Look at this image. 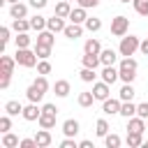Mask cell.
<instances>
[{
    "instance_id": "cell-47",
    "label": "cell",
    "mask_w": 148,
    "mask_h": 148,
    "mask_svg": "<svg viewBox=\"0 0 148 148\" xmlns=\"http://www.w3.org/2000/svg\"><path fill=\"white\" fill-rule=\"evenodd\" d=\"M46 2H49V0H28V5H30V7H35V9H44V7H46Z\"/></svg>"
},
{
    "instance_id": "cell-19",
    "label": "cell",
    "mask_w": 148,
    "mask_h": 148,
    "mask_svg": "<svg viewBox=\"0 0 148 148\" xmlns=\"http://www.w3.org/2000/svg\"><path fill=\"white\" fill-rule=\"evenodd\" d=\"M37 44H46V46H53L56 44V32H51L49 28L37 32Z\"/></svg>"
},
{
    "instance_id": "cell-53",
    "label": "cell",
    "mask_w": 148,
    "mask_h": 148,
    "mask_svg": "<svg viewBox=\"0 0 148 148\" xmlns=\"http://www.w3.org/2000/svg\"><path fill=\"white\" fill-rule=\"evenodd\" d=\"M120 2H132V0H120Z\"/></svg>"
},
{
    "instance_id": "cell-40",
    "label": "cell",
    "mask_w": 148,
    "mask_h": 148,
    "mask_svg": "<svg viewBox=\"0 0 148 148\" xmlns=\"http://www.w3.org/2000/svg\"><path fill=\"white\" fill-rule=\"evenodd\" d=\"M9 130H12V116L5 113V116H0V132L5 134V132H9Z\"/></svg>"
},
{
    "instance_id": "cell-36",
    "label": "cell",
    "mask_w": 148,
    "mask_h": 148,
    "mask_svg": "<svg viewBox=\"0 0 148 148\" xmlns=\"http://www.w3.org/2000/svg\"><path fill=\"white\" fill-rule=\"evenodd\" d=\"M95 134H97V136H102V139L109 134V123H106L104 118H99V120L95 123Z\"/></svg>"
},
{
    "instance_id": "cell-12",
    "label": "cell",
    "mask_w": 148,
    "mask_h": 148,
    "mask_svg": "<svg viewBox=\"0 0 148 148\" xmlns=\"http://www.w3.org/2000/svg\"><path fill=\"white\" fill-rule=\"evenodd\" d=\"M62 35L67 37V39H79L81 35H83V28H81V23H67L65 25V30H62Z\"/></svg>"
},
{
    "instance_id": "cell-35",
    "label": "cell",
    "mask_w": 148,
    "mask_h": 148,
    "mask_svg": "<svg viewBox=\"0 0 148 148\" xmlns=\"http://www.w3.org/2000/svg\"><path fill=\"white\" fill-rule=\"evenodd\" d=\"M79 76H81V81H86V83H95V79H97L95 69H90V67H83V69L79 72Z\"/></svg>"
},
{
    "instance_id": "cell-46",
    "label": "cell",
    "mask_w": 148,
    "mask_h": 148,
    "mask_svg": "<svg viewBox=\"0 0 148 148\" xmlns=\"http://www.w3.org/2000/svg\"><path fill=\"white\" fill-rule=\"evenodd\" d=\"M0 39H2V46L9 42V28H7V25H2V28H0Z\"/></svg>"
},
{
    "instance_id": "cell-14",
    "label": "cell",
    "mask_w": 148,
    "mask_h": 148,
    "mask_svg": "<svg viewBox=\"0 0 148 148\" xmlns=\"http://www.w3.org/2000/svg\"><path fill=\"white\" fill-rule=\"evenodd\" d=\"M65 25H67V23H65V18H62V16H58V14H53V16L46 21V28H49L51 32H62V30H65Z\"/></svg>"
},
{
    "instance_id": "cell-15",
    "label": "cell",
    "mask_w": 148,
    "mask_h": 148,
    "mask_svg": "<svg viewBox=\"0 0 148 148\" xmlns=\"http://www.w3.org/2000/svg\"><path fill=\"white\" fill-rule=\"evenodd\" d=\"M53 92H56V97H67V95L72 92V86H69V81H65V79H58V81L53 83Z\"/></svg>"
},
{
    "instance_id": "cell-16",
    "label": "cell",
    "mask_w": 148,
    "mask_h": 148,
    "mask_svg": "<svg viewBox=\"0 0 148 148\" xmlns=\"http://www.w3.org/2000/svg\"><path fill=\"white\" fill-rule=\"evenodd\" d=\"M79 130H81V125H79V120H74V118H67V120L62 123V134H65V136H76Z\"/></svg>"
},
{
    "instance_id": "cell-6",
    "label": "cell",
    "mask_w": 148,
    "mask_h": 148,
    "mask_svg": "<svg viewBox=\"0 0 148 148\" xmlns=\"http://www.w3.org/2000/svg\"><path fill=\"white\" fill-rule=\"evenodd\" d=\"M16 65H18L16 58H12V56H2V58H0V76H12Z\"/></svg>"
},
{
    "instance_id": "cell-24",
    "label": "cell",
    "mask_w": 148,
    "mask_h": 148,
    "mask_svg": "<svg viewBox=\"0 0 148 148\" xmlns=\"http://www.w3.org/2000/svg\"><path fill=\"white\" fill-rule=\"evenodd\" d=\"M99 60H102V65H116V60H118V53H116L113 49H102V53H99Z\"/></svg>"
},
{
    "instance_id": "cell-48",
    "label": "cell",
    "mask_w": 148,
    "mask_h": 148,
    "mask_svg": "<svg viewBox=\"0 0 148 148\" xmlns=\"http://www.w3.org/2000/svg\"><path fill=\"white\" fill-rule=\"evenodd\" d=\"M12 83V76H0V90H7Z\"/></svg>"
},
{
    "instance_id": "cell-25",
    "label": "cell",
    "mask_w": 148,
    "mask_h": 148,
    "mask_svg": "<svg viewBox=\"0 0 148 148\" xmlns=\"http://www.w3.org/2000/svg\"><path fill=\"white\" fill-rule=\"evenodd\" d=\"M56 14L62 16V18H69V14H72V2H69V0H60V2L56 5Z\"/></svg>"
},
{
    "instance_id": "cell-49",
    "label": "cell",
    "mask_w": 148,
    "mask_h": 148,
    "mask_svg": "<svg viewBox=\"0 0 148 148\" xmlns=\"http://www.w3.org/2000/svg\"><path fill=\"white\" fill-rule=\"evenodd\" d=\"M79 148H95V146H92V141L83 139V141H79Z\"/></svg>"
},
{
    "instance_id": "cell-29",
    "label": "cell",
    "mask_w": 148,
    "mask_h": 148,
    "mask_svg": "<svg viewBox=\"0 0 148 148\" xmlns=\"http://www.w3.org/2000/svg\"><path fill=\"white\" fill-rule=\"evenodd\" d=\"M120 116L123 118H132V116H136V104L130 99V102H123L120 104Z\"/></svg>"
},
{
    "instance_id": "cell-34",
    "label": "cell",
    "mask_w": 148,
    "mask_h": 148,
    "mask_svg": "<svg viewBox=\"0 0 148 148\" xmlns=\"http://www.w3.org/2000/svg\"><path fill=\"white\" fill-rule=\"evenodd\" d=\"M51 49H53V46H46V44H35V53H37V58H39V60H46V58L51 56Z\"/></svg>"
},
{
    "instance_id": "cell-38",
    "label": "cell",
    "mask_w": 148,
    "mask_h": 148,
    "mask_svg": "<svg viewBox=\"0 0 148 148\" xmlns=\"http://www.w3.org/2000/svg\"><path fill=\"white\" fill-rule=\"evenodd\" d=\"M83 25H86V30H90V32H97V30L102 28V21H99V18H95V16H88Z\"/></svg>"
},
{
    "instance_id": "cell-54",
    "label": "cell",
    "mask_w": 148,
    "mask_h": 148,
    "mask_svg": "<svg viewBox=\"0 0 148 148\" xmlns=\"http://www.w3.org/2000/svg\"><path fill=\"white\" fill-rule=\"evenodd\" d=\"M146 125H148V118H146Z\"/></svg>"
},
{
    "instance_id": "cell-37",
    "label": "cell",
    "mask_w": 148,
    "mask_h": 148,
    "mask_svg": "<svg viewBox=\"0 0 148 148\" xmlns=\"http://www.w3.org/2000/svg\"><path fill=\"white\" fill-rule=\"evenodd\" d=\"M132 5L139 16H148V0H132Z\"/></svg>"
},
{
    "instance_id": "cell-8",
    "label": "cell",
    "mask_w": 148,
    "mask_h": 148,
    "mask_svg": "<svg viewBox=\"0 0 148 148\" xmlns=\"http://www.w3.org/2000/svg\"><path fill=\"white\" fill-rule=\"evenodd\" d=\"M23 120H28V123H32V120H37L39 116H42V106L37 104V102H30L28 106H23Z\"/></svg>"
},
{
    "instance_id": "cell-27",
    "label": "cell",
    "mask_w": 148,
    "mask_h": 148,
    "mask_svg": "<svg viewBox=\"0 0 148 148\" xmlns=\"http://www.w3.org/2000/svg\"><path fill=\"white\" fill-rule=\"evenodd\" d=\"M136 95V90H134V86L132 83H123V88H120V92H118V97L123 99V102H130L132 97Z\"/></svg>"
},
{
    "instance_id": "cell-51",
    "label": "cell",
    "mask_w": 148,
    "mask_h": 148,
    "mask_svg": "<svg viewBox=\"0 0 148 148\" xmlns=\"http://www.w3.org/2000/svg\"><path fill=\"white\" fill-rule=\"evenodd\" d=\"M7 2H9V5H14V2H21V0H7Z\"/></svg>"
},
{
    "instance_id": "cell-10",
    "label": "cell",
    "mask_w": 148,
    "mask_h": 148,
    "mask_svg": "<svg viewBox=\"0 0 148 148\" xmlns=\"http://www.w3.org/2000/svg\"><path fill=\"white\" fill-rule=\"evenodd\" d=\"M146 130H148V125H146V120H143L141 116L127 118V132H139V134H143Z\"/></svg>"
},
{
    "instance_id": "cell-52",
    "label": "cell",
    "mask_w": 148,
    "mask_h": 148,
    "mask_svg": "<svg viewBox=\"0 0 148 148\" xmlns=\"http://www.w3.org/2000/svg\"><path fill=\"white\" fill-rule=\"evenodd\" d=\"M143 146H146V148H148V141H143Z\"/></svg>"
},
{
    "instance_id": "cell-11",
    "label": "cell",
    "mask_w": 148,
    "mask_h": 148,
    "mask_svg": "<svg viewBox=\"0 0 148 148\" xmlns=\"http://www.w3.org/2000/svg\"><path fill=\"white\" fill-rule=\"evenodd\" d=\"M118 79H120L118 67H113V65H104V69H102V81H106L109 86H113Z\"/></svg>"
},
{
    "instance_id": "cell-4",
    "label": "cell",
    "mask_w": 148,
    "mask_h": 148,
    "mask_svg": "<svg viewBox=\"0 0 148 148\" xmlns=\"http://www.w3.org/2000/svg\"><path fill=\"white\" fill-rule=\"evenodd\" d=\"M127 30H130V18H127V16L120 14V16L111 18V35H116V37H125Z\"/></svg>"
},
{
    "instance_id": "cell-44",
    "label": "cell",
    "mask_w": 148,
    "mask_h": 148,
    "mask_svg": "<svg viewBox=\"0 0 148 148\" xmlns=\"http://www.w3.org/2000/svg\"><path fill=\"white\" fill-rule=\"evenodd\" d=\"M18 148H39V146H37V141H35V139H21Z\"/></svg>"
},
{
    "instance_id": "cell-33",
    "label": "cell",
    "mask_w": 148,
    "mask_h": 148,
    "mask_svg": "<svg viewBox=\"0 0 148 148\" xmlns=\"http://www.w3.org/2000/svg\"><path fill=\"white\" fill-rule=\"evenodd\" d=\"M21 141H18V136L16 134H12V132H5L2 134V148H16Z\"/></svg>"
},
{
    "instance_id": "cell-22",
    "label": "cell",
    "mask_w": 148,
    "mask_h": 148,
    "mask_svg": "<svg viewBox=\"0 0 148 148\" xmlns=\"http://www.w3.org/2000/svg\"><path fill=\"white\" fill-rule=\"evenodd\" d=\"M25 97H28V102H37V104H39V102L44 99V92H42L35 83H30V86H28V90H25Z\"/></svg>"
},
{
    "instance_id": "cell-18",
    "label": "cell",
    "mask_w": 148,
    "mask_h": 148,
    "mask_svg": "<svg viewBox=\"0 0 148 148\" xmlns=\"http://www.w3.org/2000/svg\"><path fill=\"white\" fill-rule=\"evenodd\" d=\"M86 18H88V14H86V7H72V14H69V21L72 23H86Z\"/></svg>"
},
{
    "instance_id": "cell-21",
    "label": "cell",
    "mask_w": 148,
    "mask_h": 148,
    "mask_svg": "<svg viewBox=\"0 0 148 148\" xmlns=\"http://www.w3.org/2000/svg\"><path fill=\"white\" fill-rule=\"evenodd\" d=\"M81 65H83V67H90V69H97V67L102 65V60H99V56H95V53H83Z\"/></svg>"
},
{
    "instance_id": "cell-2",
    "label": "cell",
    "mask_w": 148,
    "mask_h": 148,
    "mask_svg": "<svg viewBox=\"0 0 148 148\" xmlns=\"http://www.w3.org/2000/svg\"><path fill=\"white\" fill-rule=\"evenodd\" d=\"M139 46H141V39L139 37H134V35H125V37H120V44H118V53L125 58V56H134L136 51H139Z\"/></svg>"
},
{
    "instance_id": "cell-42",
    "label": "cell",
    "mask_w": 148,
    "mask_h": 148,
    "mask_svg": "<svg viewBox=\"0 0 148 148\" xmlns=\"http://www.w3.org/2000/svg\"><path fill=\"white\" fill-rule=\"evenodd\" d=\"M60 148H79V143L74 141V136H65L60 141Z\"/></svg>"
},
{
    "instance_id": "cell-26",
    "label": "cell",
    "mask_w": 148,
    "mask_h": 148,
    "mask_svg": "<svg viewBox=\"0 0 148 148\" xmlns=\"http://www.w3.org/2000/svg\"><path fill=\"white\" fill-rule=\"evenodd\" d=\"M5 113H9V116H18V113H23V104H21L18 99H9V102L5 104Z\"/></svg>"
},
{
    "instance_id": "cell-7",
    "label": "cell",
    "mask_w": 148,
    "mask_h": 148,
    "mask_svg": "<svg viewBox=\"0 0 148 148\" xmlns=\"http://www.w3.org/2000/svg\"><path fill=\"white\" fill-rule=\"evenodd\" d=\"M120 104H123V99H120V97H118V99L106 97V99L102 102V111H104L106 116H116V113H120Z\"/></svg>"
},
{
    "instance_id": "cell-3",
    "label": "cell",
    "mask_w": 148,
    "mask_h": 148,
    "mask_svg": "<svg viewBox=\"0 0 148 148\" xmlns=\"http://www.w3.org/2000/svg\"><path fill=\"white\" fill-rule=\"evenodd\" d=\"M14 58H16V62L21 65V67H35L37 62H39V58H37V53L35 51H30V49H16V53H14Z\"/></svg>"
},
{
    "instance_id": "cell-43",
    "label": "cell",
    "mask_w": 148,
    "mask_h": 148,
    "mask_svg": "<svg viewBox=\"0 0 148 148\" xmlns=\"http://www.w3.org/2000/svg\"><path fill=\"white\" fill-rule=\"evenodd\" d=\"M136 116H141L143 120L148 118V102H141V104H136Z\"/></svg>"
},
{
    "instance_id": "cell-5",
    "label": "cell",
    "mask_w": 148,
    "mask_h": 148,
    "mask_svg": "<svg viewBox=\"0 0 148 148\" xmlns=\"http://www.w3.org/2000/svg\"><path fill=\"white\" fill-rule=\"evenodd\" d=\"M92 95H95V99L104 102V99L111 95V86H109L106 81H95V83H92Z\"/></svg>"
},
{
    "instance_id": "cell-39",
    "label": "cell",
    "mask_w": 148,
    "mask_h": 148,
    "mask_svg": "<svg viewBox=\"0 0 148 148\" xmlns=\"http://www.w3.org/2000/svg\"><path fill=\"white\" fill-rule=\"evenodd\" d=\"M104 146L106 148H118L120 146V136L118 134H106L104 136Z\"/></svg>"
},
{
    "instance_id": "cell-28",
    "label": "cell",
    "mask_w": 148,
    "mask_h": 148,
    "mask_svg": "<svg viewBox=\"0 0 148 148\" xmlns=\"http://www.w3.org/2000/svg\"><path fill=\"white\" fill-rule=\"evenodd\" d=\"M79 106H83V109H88V106H92V102H95V95H92V90H86V92H79Z\"/></svg>"
},
{
    "instance_id": "cell-31",
    "label": "cell",
    "mask_w": 148,
    "mask_h": 148,
    "mask_svg": "<svg viewBox=\"0 0 148 148\" xmlns=\"http://www.w3.org/2000/svg\"><path fill=\"white\" fill-rule=\"evenodd\" d=\"M46 21H49V18H44V16H39V14L30 16V25H32V30H37V32L46 30Z\"/></svg>"
},
{
    "instance_id": "cell-30",
    "label": "cell",
    "mask_w": 148,
    "mask_h": 148,
    "mask_svg": "<svg viewBox=\"0 0 148 148\" xmlns=\"http://www.w3.org/2000/svg\"><path fill=\"white\" fill-rule=\"evenodd\" d=\"M127 146L130 148H139V146H143V134H139V132H127Z\"/></svg>"
},
{
    "instance_id": "cell-9",
    "label": "cell",
    "mask_w": 148,
    "mask_h": 148,
    "mask_svg": "<svg viewBox=\"0 0 148 148\" xmlns=\"http://www.w3.org/2000/svg\"><path fill=\"white\" fill-rule=\"evenodd\" d=\"M56 118H58V113H53V111H44V109H42V116L37 118V125L44 127V130H51V127H56Z\"/></svg>"
},
{
    "instance_id": "cell-17",
    "label": "cell",
    "mask_w": 148,
    "mask_h": 148,
    "mask_svg": "<svg viewBox=\"0 0 148 148\" xmlns=\"http://www.w3.org/2000/svg\"><path fill=\"white\" fill-rule=\"evenodd\" d=\"M35 141H37V146L39 148H49L51 146V141H53V136H51V132L49 130H37V134H35Z\"/></svg>"
},
{
    "instance_id": "cell-45",
    "label": "cell",
    "mask_w": 148,
    "mask_h": 148,
    "mask_svg": "<svg viewBox=\"0 0 148 148\" xmlns=\"http://www.w3.org/2000/svg\"><path fill=\"white\" fill-rule=\"evenodd\" d=\"M76 2H79V7H86V9H92L99 5V0H76Z\"/></svg>"
},
{
    "instance_id": "cell-41",
    "label": "cell",
    "mask_w": 148,
    "mask_h": 148,
    "mask_svg": "<svg viewBox=\"0 0 148 148\" xmlns=\"http://www.w3.org/2000/svg\"><path fill=\"white\" fill-rule=\"evenodd\" d=\"M37 74H44V76H46V74H51V62H49V58L37 62Z\"/></svg>"
},
{
    "instance_id": "cell-20",
    "label": "cell",
    "mask_w": 148,
    "mask_h": 148,
    "mask_svg": "<svg viewBox=\"0 0 148 148\" xmlns=\"http://www.w3.org/2000/svg\"><path fill=\"white\" fill-rule=\"evenodd\" d=\"M83 53H95V56H99V53H102V44H99V39H95V37L86 39V44H83Z\"/></svg>"
},
{
    "instance_id": "cell-50",
    "label": "cell",
    "mask_w": 148,
    "mask_h": 148,
    "mask_svg": "<svg viewBox=\"0 0 148 148\" xmlns=\"http://www.w3.org/2000/svg\"><path fill=\"white\" fill-rule=\"evenodd\" d=\"M139 51H141L143 56H148V39H143V42H141V46H139Z\"/></svg>"
},
{
    "instance_id": "cell-13",
    "label": "cell",
    "mask_w": 148,
    "mask_h": 148,
    "mask_svg": "<svg viewBox=\"0 0 148 148\" xmlns=\"http://www.w3.org/2000/svg\"><path fill=\"white\" fill-rule=\"evenodd\" d=\"M9 16L12 18H28V5H23V2L9 5Z\"/></svg>"
},
{
    "instance_id": "cell-1",
    "label": "cell",
    "mask_w": 148,
    "mask_h": 148,
    "mask_svg": "<svg viewBox=\"0 0 148 148\" xmlns=\"http://www.w3.org/2000/svg\"><path fill=\"white\" fill-rule=\"evenodd\" d=\"M136 69H139L136 60H134L132 56H125V58L120 60V65H118V74H120V81H123V83H132V81L136 79Z\"/></svg>"
},
{
    "instance_id": "cell-32",
    "label": "cell",
    "mask_w": 148,
    "mask_h": 148,
    "mask_svg": "<svg viewBox=\"0 0 148 148\" xmlns=\"http://www.w3.org/2000/svg\"><path fill=\"white\" fill-rule=\"evenodd\" d=\"M32 37L28 32H16V49H30Z\"/></svg>"
},
{
    "instance_id": "cell-55",
    "label": "cell",
    "mask_w": 148,
    "mask_h": 148,
    "mask_svg": "<svg viewBox=\"0 0 148 148\" xmlns=\"http://www.w3.org/2000/svg\"><path fill=\"white\" fill-rule=\"evenodd\" d=\"M69 2H72V0H69Z\"/></svg>"
},
{
    "instance_id": "cell-23",
    "label": "cell",
    "mask_w": 148,
    "mask_h": 148,
    "mask_svg": "<svg viewBox=\"0 0 148 148\" xmlns=\"http://www.w3.org/2000/svg\"><path fill=\"white\" fill-rule=\"evenodd\" d=\"M32 25H30V18H12V30L14 32H28Z\"/></svg>"
}]
</instances>
